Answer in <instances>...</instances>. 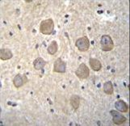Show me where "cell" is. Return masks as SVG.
I'll use <instances>...</instances> for the list:
<instances>
[{"label":"cell","mask_w":130,"mask_h":126,"mask_svg":"<svg viewBox=\"0 0 130 126\" xmlns=\"http://www.w3.org/2000/svg\"><path fill=\"white\" fill-rule=\"evenodd\" d=\"M110 114L112 116V121L115 124L120 125L127 121V118L117 110H111Z\"/></svg>","instance_id":"obj_5"},{"label":"cell","mask_w":130,"mask_h":126,"mask_svg":"<svg viewBox=\"0 0 130 126\" xmlns=\"http://www.w3.org/2000/svg\"><path fill=\"white\" fill-rule=\"evenodd\" d=\"M75 75L80 79H86L90 76V69L85 63H81L75 70Z\"/></svg>","instance_id":"obj_3"},{"label":"cell","mask_w":130,"mask_h":126,"mask_svg":"<svg viewBox=\"0 0 130 126\" xmlns=\"http://www.w3.org/2000/svg\"><path fill=\"white\" fill-rule=\"evenodd\" d=\"M75 46L80 52H87L90 48V40L87 37L78 38L75 42Z\"/></svg>","instance_id":"obj_4"},{"label":"cell","mask_w":130,"mask_h":126,"mask_svg":"<svg viewBox=\"0 0 130 126\" xmlns=\"http://www.w3.org/2000/svg\"><path fill=\"white\" fill-rule=\"evenodd\" d=\"M53 72L55 73H61L64 74L66 71V63L61 58L58 57L55 60L53 63Z\"/></svg>","instance_id":"obj_6"},{"label":"cell","mask_w":130,"mask_h":126,"mask_svg":"<svg viewBox=\"0 0 130 126\" xmlns=\"http://www.w3.org/2000/svg\"><path fill=\"white\" fill-rule=\"evenodd\" d=\"M89 64L91 68L94 71H100L102 69V64L100 60L96 59V58L91 57L89 59Z\"/></svg>","instance_id":"obj_10"},{"label":"cell","mask_w":130,"mask_h":126,"mask_svg":"<svg viewBox=\"0 0 130 126\" xmlns=\"http://www.w3.org/2000/svg\"><path fill=\"white\" fill-rule=\"evenodd\" d=\"M115 107L117 111L121 112H128V104L122 100H119L115 103Z\"/></svg>","instance_id":"obj_9"},{"label":"cell","mask_w":130,"mask_h":126,"mask_svg":"<svg viewBox=\"0 0 130 126\" xmlns=\"http://www.w3.org/2000/svg\"><path fill=\"white\" fill-rule=\"evenodd\" d=\"M70 105L72 106L74 110L77 111L80 105V97L77 96V94H73L70 99Z\"/></svg>","instance_id":"obj_12"},{"label":"cell","mask_w":130,"mask_h":126,"mask_svg":"<svg viewBox=\"0 0 130 126\" xmlns=\"http://www.w3.org/2000/svg\"><path fill=\"white\" fill-rule=\"evenodd\" d=\"M40 33L43 35H51L54 31V22L53 19L49 18L47 20H44L40 24Z\"/></svg>","instance_id":"obj_1"},{"label":"cell","mask_w":130,"mask_h":126,"mask_svg":"<svg viewBox=\"0 0 130 126\" xmlns=\"http://www.w3.org/2000/svg\"><path fill=\"white\" fill-rule=\"evenodd\" d=\"M100 47L104 52L111 51L114 49V42L109 35H103L100 39Z\"/></svg>","instance_id":"obj_2"},{"label":"cell","mask_w":130,"mask_h":126,"mask_svg":"<svg viewBox=\"0 0 130 126\" xmlns=\"http://www.w3.org/2000/svg\"><path fill=\"white\" fill-rule=\"evenodd\" d=\"M103 90H104V92L106 94H108V96H111L114 92V87H113V84L111 81H107V82L104 83V87H103Z\"/></svg>","instance_id":"obj_13"},{"label":"cell","mask_w":130,"mask_h":126,"mask_svg":"<svg viewBox=\"0 0 130 126\" xmlns=\"http://www.w3.org/2000/svg\"><path fill=\"white\" fill-rule=\"evenodd\" d=\"M58 50V44L56 40H53V41L50 43V44L48 46L47 48V52L48 54L50 55H54L55 53L57 52Z\"/></svg>","instance_id":"obj_14"},{"label":"cell","mask_w":130,"mask_h":126,"mask_svg":"<svg viewBox=\"0 0 130 126\" xmlns=\"http://www.w3.org/2000/svg\"><path fill=\"white\" fill-rule=\"evenodd\" d=\"M26 3H32V0H25V1H24Z\"/></svg>","instance_id":"obj_15"},{"label":"cell","mask_w":130,"mask_h":126,"mask_svg":"<svg viewBox=\"0 0 130 126\" xmlns=\"http://www.w3.org/2000/svg\"><path fill=\"white\" fill-rule=\"evenodd\" d=\"M13 53L11 49H1L0 50V59L2 61H7L11 59Z\"/></svg>","instance_id":"obj_8"},{"label":"cell","mask_w":130,"mask_h":126,"mask_svg":"<svg viewBox=\"0 0 130 126\" xmlns=\"http://www.w3.org/2000/svg\"><path fill=\"white\" fill-rule=\"evenodd\" d=\"M28 82V77L25 74H17L14 77V78H13V85L17 89L23 87Z\"/></svg>","instance_id":"obj_7"},{"label":"cell","mask_w":130,"mask_h":126,"mask_svg":"<svg viewBox=\"0 0 130 126\" xmlns=\"http://www.w3.org/2000/svg\"><path fill=\"white\" fill-rule=\"evenodd\" d=\"M46 63L42 57H37L33 61V67L36 70H41L45 66Z\"/></svg>","instance_id":"obj_11"}]
</instances>
